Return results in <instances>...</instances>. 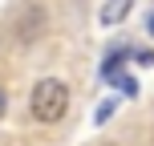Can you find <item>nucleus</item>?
<instances>
[{"label":"nucleus","instance_id":"nucleus-5","mask_svg":"<svg viewBox=\"0 0 154 146\" xmlns=\"http://www.w3.org/2000/svg\"><path fill=\"white\" fill-rule=\"evenodd\" d=\"M114 106H118V101H114V98H106V101L97 106V114H93V122H97V126H101V122H109V114H114Z\"/></svg>","mask_w":154,"mask_h":146},{"label":"nucleus","instance_id":"nucleus-7","mask_svg":"<svg viewBox=\"0 0 154 146\" xmlns=\"http://www.w3.org/2000/svg\"><path fill=\"white\" fill-rule=\"evenodd\" d=\"M134 61H138V65H154V53H150V49H138V53H134Z\"/></svg>","mask_w":154,"mask_h":146},{"label":"nucleus","instance_id":"nucleus-6","mask_svg":"<svg viewBox=\"0 0 154 146\" xmlns=\"http://www.w3.org/2000/svg\"><path fill=\"white\" fill-rule=\"evenodd\" d=\"M118 89H122V93H126V98H138V81H134V77H130V73H126V77H122V81H118Z\"/></svg>","mask_w":154,"mask_h":146},{"label":"nucleus","instance_id":"nucleus-3","mask_svg":"<svg viewBox=\"0 0 154 146\" xmlns=\"http://www.w3.org/2000/svg\"><path fill=\"white\" fill-rule=\"evenodd\" d=\"M134 57V49H109L106 53V61H101V81H109V85H118L126 77V61Z\"/></svg>","mask_w":154,"mask_h":146},{"label":"nucleus","instance_id":"nucleus-9","mask_svg":"<svg viewBox=\"0 0 154 146\" xmlns=\"http://www.w3.org/2000/svg\"><path fill=\"white\" fill-rule=\"evenodd\" d=\"M146 37H154V12L146 16Z\"/></svg>","mask_w":154,"mask_h":146},{"label":"nucleus","instance_id":"nucleus-4","mask_svg":"<svg viewBox=\"0 0 154 146\" xmlns=\"http://www.w3.org/2000/svg\"><path fill=\"white\" fill-rule=\"evenodd\" d=\"M130 8H134V0H106V4L97 8V20L106 24V29H114V24H126Z\"/></svg>","mask_w":154,"mask_h":146},{"label":"nucleus","instance_id":"nucleus-8","mask_svg":"<svg viewBox=\"0 0 154 146\" xmlns=\"http://www.w3.org/2000/svg\"><path fill=\"white\" fill-rule=\"evenodd\" d=\"M8 114V93H4V85H0V118Z\"/></svg>","mask_w":154,"mask_h":146},{"label":"nucleus","instance_id":"nucleus-2","mask_svg":"<svg viewBox=\"0 0 154 146\" xmlns=\"http://www.w3.org/2000/svg\"><path fill=\"white\" fill-rule=\"evenodd\" d=\"M45 29H49V12H45L41 0H24L12 12V20H8V33H12L16 45H37L45 37Z\"/></svg>","mask_w":154,"mask_h":146},{"label":"nucleus","instance_id":"nucleus-1","mask_svg":"<svg viewBox=\"0 0 154 146\" xmlns=\"http://www.w3.org/2000/svg\"><path fill=\"white\" fill-rule=\"evenodd\" d=\"M29 114L37 118V122H45V126L61 122V118L69 114V85H65L61 77H41V81L32 85V93H29Z\"/></svg>","mask_w":154,"mask_h":146}]
</instances>
